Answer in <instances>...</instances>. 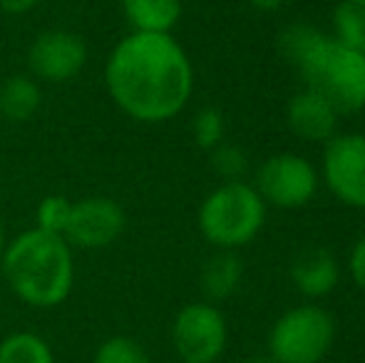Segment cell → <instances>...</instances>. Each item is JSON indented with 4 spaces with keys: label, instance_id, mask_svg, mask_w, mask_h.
<instances>
[{
    "label": "cell",
    "instance_id": "d4e9b609",
    "mask_svg": "<svg viewBox=\"0 0 365 363\" xmlns=\"http://www.w3.org/2000/svg\"><path fill=\"white\" fill-rule=\"evenodd\" d=\"M241 363H276V361L271 359L269 354H256V356H249V359H244Z\"/></svg>",
    "mask_w": 365,
    "mask_h": 363
},
{
    "label": "cell",
    "instance_id": "7402d4cb",
    "mask_svg": "<svg viewBox=\"0 0 365 363\" xmlns=\"http://www.w3.org/2000/svg\"><path fill=\"white\" fill-rule=\"evenodd\" d=\"M348 272H351L353 284L365 294V234L353 244L351 254H348Z\"/></svg>",
    "mask_w": 365,
    "mask_h": 363
},
{
    "label": "cell",
    "instance_id": "7a4b0ae2",
    "mask_svg": "<svg viewBox=\"0 0 365 363\" xmlns=\"http://www.w3.org/2000/svg\"><path fill=\"white\" fill-rule=\"evenodd\" d=\"M0 272L18 301L30 309H58L75 286V249L60 234L33 227L8 239Z\"/></svg>",
    "mask_w": 365,
    "mask_h": 363
},
{
    "label": "cell",
    "instance_id": "30bf717a",
    "mask_svg": "<svg viewBox=\"0 0 365 363\" xmlns=\"http://www.w3.org/2000/svg\"><path fill=\"white\" fill-rule=\"evenodd\" d=\"M87 43L80 33L50 28L35 35L28 48V70L38 83H70L87 65Z\"/></svg>",
    "mask_w": 365,
    "mask_h": 363
},
{
    "label": "cell",
    "instance_id": "5bb4252c",
    "mask_svg": "<svg viewBox=\"0 0 365 363\" xmlns=\"http://www.w3.org/2000/svg\"><path fill=\"white\" fill-rule=\"evenodd\" d=\"M43 105V88L33 75H10L0 85V117L5 122H28L38 115Z\"/></svg>",
    "mask_w": 365,
    "mask_h": 363
},
{
    "label": "cell",
    "instance_id": "6da1fadb",
    "mask_svg": "<svg viewBox=\"0 0 365 363\" xmlns=\"http://www.w3.org/2000/svg\"><path fill=\"white\" fill-rule=\"evenodd\" d=\"M105 88L115 107L135 122L159 125L187 107L194 68L172 33H135L110 50Z\"/></svg>",
    "mask_w": 365,
    "mask_h": 363
},
{
    "label": "cell",
    "instance_id": "8992f818",
    "mask_svg": "<svg viewBox=\"0 0 365 363\" xmlns=\"http://www.w3.org/2000/svg\"><path fill=\"white\" fill-rule=\"evenodd\" d=\"M229 326L217 304L192 301L172 321V346L182 363H217L226 349Z\"/></svg>",
    "mask_w": 365,
    "mask_h": 363
},
{
    "label": "cell",
    "instance_id": "52a82bcc",
    "mask_svg": "<svg viewBox=\"0 0 365 363\" xmlns=\"http://www.w3.org/2000/svg\"><path fill=\"white\" fill-rule=\"evenodd\" d=\"M318 170L303 155L281 152L261 162L256 170L254 189L264 199L266 207L276 209H301L316 197Z\"/></svg>",
    "mask_w": 365,
    "mask_h": 363
},
{
    "label": "cell",
    "instance_id": "2e32d148",
    "mask_svg": "<svg viewBox=\"0 0 365 363\" xmlns=\"http://www.w3.org/2000/svg\"><path fill=\"white\" fill-rule=\"evenodd\" d=\"M0 363H55V351L35 331H13L0 339Z\"/></svg>",
    "mask_w": 365,
    "mask_h": 363
},
{
    "label": "cell",
    "instance_id": "9a60e30c",
    "mask_svg": "<svg viewBox=\"0 0 365 363\" xmlns=\"http://www.w3.org/2000/svg\"><path fill=\"white\" fill-rule=\"evenodd\" d=\"M120 8L135 33H172L184 13L182 0H120Z\"/></svg>",
    "mask_w": 365,
    "mask_h": 363
},
{
    "label": "cell",
    "instance_id": "e0dca14e",
    "mask_svg": "<svg viewBox=\"0 0 365 363\" xmlns=\"http://www.w3.org/2000/svg\"><path fill=\"white\" fill-rule=\"evenodd\" d=\"M333 38L365 55V0H338L333 10Z\"/></svg>",
    "mask_w": 365,
    "mask_h": 363
},
{
    "label": "cell",
    "instance_id": "ba28073f",
    "mask_svg": "<svg viewBox=\"0 0 365 363\" xmlns=\"http://www.w3.org/2000/svg\"><path fill=\"white\" fill-rule=\"evenodd\" d=\"M127 214L122 204L112 197L92 194L70 204V217L63 229V239L73 249L97 252L107 249L125 234Z\"/></svg>",
    "mask_w": 365,
    "mask_h": 363
},
{
    "label": "cell",
    "instance_id": "ac0fdd59",
    "mask_svg": "<svg viewBox=\"0 0 365 363\" xmlns=\"http://www.w3.org/2000/svg\"><path fill=\"white\" fill-rule=\"evenodd\" d=\"M92 363H152V361H149V354L140 341L132 339V336L117 334L97 346Z\"/></svg>",
    "mask_w": 365,
    "mask_h": 363
},
{
    "label": "cell",
    "instance_id": "9c48e42d",
    "mask_svg": "<svg viewBox=\"0 0 365 363\" xmlns=\"http://www.w3.org/2000/svg\"><path fill=\"white\" fill-rule=\"evenodd\" d=\"M321 175L338 202L365 209V135L346 132L331 137L323 150Z\"/></svg>",
    "mask_w": 365,
    "mask_h": 363
},
{
    "label": "cell",
    "instance_id": "277c9868",
    "mask_svg": "<svg viewBox=\"0 0 365 363\" xmlns=\"http://www.w3.org/2000/svg\"><path fill=\"white\" fill-rule=\"evenodd\" d=\"M266 222V204L249 182H221L199 207V232L212 247L236 252L254 242Z\"/></svg>",
    "mask_w": 365,
    "mask_h": 363
},
{
    "label": "cell",
    "instance_id": "5b68a950",
    "mask_svg": "<svg viewBox=\"0 0 365 363\" xmlns=\"http://www.w3.org/2000/svg\"><path fill=\"white\" fill-rule=\"evenodd\" d=\"M336 341V321L318 304L293 306L269 334V356L276 363H321Z\"/></svg>",
    "mask_w": 365,
    "mask_h": 363
},
{
    "label": "cell",
    "instance_id": "3957f363",
    "mask_svg": "<svg viewBox=\"0 0 365 363\" xmlns=\"http://www.w3.org/2000/svg\"><path fill=\"white\" fill-rule=\"evenodd\" d=\"M308 90L326 97L338 115L365 107V55L318 30L293 63Z\"/></svg>",
    "mask_w": 365,
    "mask_h": 363
},
{
    "label": "cell",
    "instance_id": "44dd1931",
    "mask_svg": "<svg viewBox=\"0 0 365 363\" xmlns=\"http://www.w3.org/2000/svg\"><path fill=\"white\" fill-rule=\"evenodd\" d=\"M70 204H73V199L63 197V194H48V197H43L38 209H35V227L63 237V229L70 217Z\"/></svg>",
    "mask_w": 365,
    "mask_h": 363
},
{
    "label": "cell",
    "instance_id": "603a6c76",
    "mask_svg": "<svg viewBox=\"0 0 365 363\" xmlns=\"http://www.w3.org/2000/svg\"><path fill=\"white\" fill-rule=\"evenodd\" d=\"M43 0H0V10L8 15H25L35 10Z\"/></svg>",
    "mask_w": 365,
    "mask_h": 363
},
{
    "label": "cell",
    "instance_id": "8fae6325",
    "mask_svg": "<svg viewBox=\"0 0 365 363\" xmlns=\"http://www.w3.org/2000/svg\"><path fill=\"white\" fill-rule=\"evenodd\" d=\"M338 110L313 90H301L286 105V122L296 137L306 142H328L338 135Z\"/></svg>",
    "mask_w": 365,
    "mask_h": 363
},
{
    "label": "cell",
    "instance_id": "484cf974",
    "mask_svg": "<svg viewBox=\"0 0 365 363\" xmlns=\"http://www.w3.org/2000/svg\"><path fill=\"white\" fill-rule=\"evenodd\" d=\"M5 244H8V234H5V224H3V219H0V257H3Z\"/></svg>",
    "mask_w": 365,
    "mask_h": 363
},
{
    "label": "cell",
    "instance_id": "ffe728a7",
    "mask_svg": "<svg viewBox=\"0 0 365 363\" xmlns=\"http://www.w3.org/2000/svg\"><path fill=\"white\" fill-rule=\"evenodd\" d=\"M192 135H194V142H197L202 150L212 152L214 147L224 142V135H226L224 115H221L217 107H204V110H199L192 120Z\"/></svg>",
    "mask_w": 365,
    "mask_h": 363
},
{
    "label": "cell",
    "instance_id": "7c38bea8",
    "mask_svg": "<svg viewBox=\"0 0 365 363\" xmlns=\"http://www.w3.org/2000/svg\"><path fill=\"white\" fill-rule=\"evenodd\" d=\"M291 281L296 291L306 299H323L328 296L341 281L338 262L328 249L308 247L293 259Z\"/></svg>",
    "mask_w": 365,
    "mask_h": 363
},
{
    "label": "cell",
    "instance_id": "d6986e66",
    "mask_svg": "<svg viewBox=\"0 0 365 363\" xmlns=\"http://www.w3.org/2000/svg\"><path fill=\"white\" fill-rule=\"evenodd\" d=\"M209 165L221 182H241L249 172V157L239 145L221 142L209 152Z\"/></svg>",
    "mask_w": 365,
    "mask_h": 363
},
{
    "label": "cell",
    "instance_id": "4fadbf2b",
    "mask_svg": "<svg viewBox=\"0 0 365 363\" xmlns=\"http://www.w3.org/2000/svg\"><path fill=\"white\" fill-rule=\"evenodd\" d=\"M241 279H244V264H241L239 254L219 249L212 259L202 267L199 274V289L204 294V301L217 304V301H226L239 291Z\"/></svg>",
    "mask_w": 365,
    "mask_h": 363
},
{
    "label": "cell",
    "instance_id": "cb8c5ba5",
    "mask_svg": "<svg viewBox=\"0 0 365 363\" xmlns=\"http://www.w3.org/2000/svg\"><path fill=\"white\" fill-rule=\"evenodd\" d=\"M284 0H251L256 10H264V13H271V10H279Z\"/></svg>",
    "mask_w": 365,
    "mask_h": 363
}]
</instances>
